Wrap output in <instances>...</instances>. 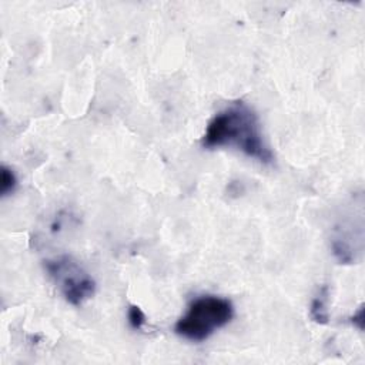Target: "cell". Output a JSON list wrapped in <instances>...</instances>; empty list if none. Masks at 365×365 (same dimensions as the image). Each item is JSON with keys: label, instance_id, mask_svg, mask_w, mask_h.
<instances>
[{"label": "cell", "instance_id": "3957f363", "mask_svg": "<svg viewBox=\"0 0 365 365\" xmlns=\"http://www.w3.org/2000/svg\"><path fill=\"white\" fill-rule=\"evenodd\" d=\"M44 268L68 304L81 305L94 295V279L71 257L61 255L47 259Z\"/></svg>", "mask_w": 365, "mask_h": 365}, {"label": "cell", "instance_id": "277c9868", "mask_svg": "<svg viewBox=\"0 0 365 365\" xmlns=\"http://www.w3.org/2000/svg\"><path fill=\"white\" fill-rule=\"evenodd\" d=\"M16 184H17V180L14 173L10 168L3 167L1 168V195L10 194L14 190Z\"/></svg>", "mask_w": 365, "mask_h": 365}, {"label": "cell", "instance_id": "6da1fadb", "mask_svg": "<svg viewBox=\"0 0 365 365\" xmlns=\"http://www.w3.org/2000/svg\"><path fill=\"white\" fill-rule=\"evenodd\" d=\"M201 144L207 150L232 147L262 164L274 161L257 113L244 101H235L218 111L207 124Z\"/></svg>", "mask_w": 365, "mask_h": 365}, {"label": "cell", "instance_id": "5b68a950", "mask_svg": "<svg viewBox=\"0 0 365 365\" xmlns=\"http://www.w3.org/2000/svg\"><path fill=\"white\" fill-rule=\"evenodd\" d=\"M128 322L130 325L134 328V329H140L144 324H145V315L144 312L135 307V305H131L128 308Z\"/></svg>", "mask_w": 365, "mask_h": 365}, {"label": "cell", "instance_id": "7a4b0ae2", "mask_svg": "<svg viewBox=\"0 0 365 365\" xmlns=\"http://www.w3.org/2000/svg\"><path fill=\"white\" fill-rule=\"evenodd\" d=\"M232 317L234 305L228 298L201 295L188 304L185 314L175 322L174 331L184 339L201 342L230 324Z\"/></svg>", "mask_w": 365, "mask_h": 365}]
</instances>
